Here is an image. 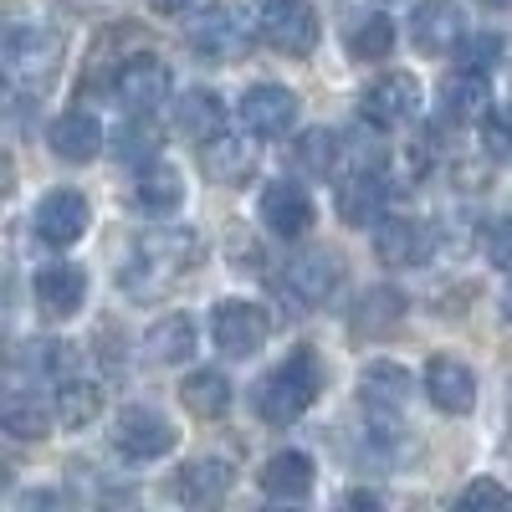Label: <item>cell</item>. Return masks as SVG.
I'll return each instance as SVG.
<instances>
[{"label": "cell", "mask_w": 512, "mask_h": 512, "mask_svg": "<svg viewBox=\"0 0 512 512\" xmlns=\"http://www.w3.org/2000/svg\"><path fill=\"white\" fill-rule=\"evenodd\" d=\"M256 26H262L267 47L282 52V57H308L318 47V36H323L318 11L308 6V0H267L262 16H256Z\"/></svg>", "instance_id": "3"}, {"label": "cell", "mask_w": 512, "mask_h": 512, "mask_svg": "<svg viewBox=\"0 0 512 512\" xmlns=\"http://www.w3.org/2000/svg\"><path fill=\"white\" fill-rule=\"evenodd\" d=\"M349 502H354V507H379V497H374V492H349Z\"/></svg>", "instance_id": "41"}, {"label": "cell", "mask_w": 512, "mask_h": 512, "mask_svg": "<svg viewBox=\"0 0 512 512\" xmlns=\"http://www.w3.org/2000/svg\"><path fill=\"white\" fill-rule=\"evenodd\" d=\"M461 36H466V26H461L456 0H420V6L410 11V41L425 57H446Z\"/></svg>", "instance_id": "13"}, {"label": "cell", "mask_w": 512, "mask_h": 512, "mask_svg": "<svg viewBox=\"0 0 512 512\" xmlns=\"http://www.w3.org/2000/svg\"><path fill=\"white\" fill-rule=\"evenodd\" d=\"M400 318H405V297H400L395 287H374V292H364V297H359L354 328H359V333H369V338H379V333H390Z\"/></svg>", "instance_id": "30"}, {"label": "cell", "mask_w": 512, "mask_h": 512, "mask_svg": "<svg viewBox=\"0 0 512 512\" xmlns=\"http://www.w3.org/2000/svg\"><path fill=\"white\" fill-rule=\"evenodd\" d=\"M338 149L344 144H338L328 128H308V134L297 139V164H303L308 175H328V169L338 164Z\"/></svg>", "instance_id": "37"}, {"label": "cell", "mask_w": 512, "mask_h": 512, "mask_svg": "<svg viewBox=\"0 0 512 512\" xmlns=\"http://www.w3.org/2000/svg\"><path fill=\"white\" fill-rule=\"evenodd\" d=\"M297 93L292 88H277V82H256V88L241 98V123H246V134L256 139H282L287 128L297 123Z\"/></svg>", "instance_id": "11"}, {"label": "cell", "mask_w": 512, "mask_h": 512, "mask_svg": "<svg viewBox=\"0 0 512 512\" xmlns=\"http://www.w3.org/2000/svg\"><path fill=\"white\" fill-rule=\"evenodd\" d=\"M149 6H154V11H164V16H175V11H190L195 0H149Z\"/></svg>", "instance_id": "40"}, {"label": "cell", "mask_w": 512, "mask_h": 512, "mask_svg": "<svg viewBox=\"0 0 512 512\" xmlns=\"http://www.w3.org/2000/svg\"><path fill=\"white\" fill-rule=\"evenodd\" d=\"M359 108H364V118L374 128H400V123H410L420 113V82L410 72H384V77H374L364 88Z\"/></svg>", "instance_id": "9"}, {"label": "cell", "mask_w": 512, "mask_h": 512, "mask_svg": "<svg viewBox=\"0 0 512 512\" xmlns=\"http://www.w3.org/2000/svg\"><path fill=\"white\" fill-rule=\"evenodd\" d=\"M323 390V364L308 354V349H297L287 364H277L272 374H262V384H256V415H262L267 425H292L297 415H303Z\"/></svg>", "instance_id": "2"}, {"label": "cell", "mask_w": 512, "mask_h": 512, "mask_svg": "<svg viewBox=\"0 0 512 512\" xmlns=\"http://www.w3.org/2000/svg\"><path fill=\"white\" fill-rule=\"evenodd\" d=\"M21 364L36 369V374H52V379H72L77 354H72V344H62V338H41V344H26Z\"/></svg>", "instance_id": "36"}, {"label": "cell", "mask_w": 512, "mask_h": 512, "mask_svg": "<svg viewBox=\"0 0 512 512\" xmlns=\"http://www.w3.org/2000/svg\"><path fill=\"white\" fill-rule=\"evenodd\" d=\"M344 47L354 62H384L395 52V21L379 16V11H364L344 26Z\"/></svg>", "instance_id": "28"}, {"label": "cell", "mask_w": 512, "mask_h": 512, "mask_svg": "<svg viewBox=\"0 0 512 512\" xmlns=\"http://www.w3.org/2000/svg\"><path fill=\"white\" fill-rule=\"evenodd\" d=\"M190 47L210 62H236L241 52H251V21L236 6H210L190 21Z\"/></svg>", "instance_id": "7"}, {"label": "cell", "mask_w": 512, "mask_h": 512, "mask_svg": "<svg viewBox=\"0 0 512 512\" xmlns=\"http://www.w3.org/2000/svg\"><path fill=\"white\" fill-rule=\"evenodd\" d=\"M180 400H185L190 415L216 420V415L231 410V379H226L221 369H200V374H190V379L180 384Z\"/></svg>", "instance_id": "29"}, {"label": "cell", "mask_w": 512, "mask_h": 512, "mask_svg": "<svg viewBox=\"0 0 512 512\" xmlns=\"http://www.w3.org/2000/svg\"><path fill=\"white\" fill-rule=\"evenodd\" d=\"M338 277H344V262H338L333 251H303V256H292L287 272H282V297L292 303V313H313L318 303H328Z\"/></svg>", "instance_id": "6"}, {"label": "cell", "mask_w": 512, "mask_h": 512, "mask_svg": "<svg viewBox=\"0 0 512 512\" xmlns=\"http://www.w3.org/2000/svg\"><path fill=\"white\" fill-rule=\"evenodd\" d=\"M256 482H262V492L277 497V502H303L313 492V461L303 451H277V456H267L262 472H256Z\"/></svg>", "instance_id": "22"}, {"label": "cell", "mask_w": 512, "mask_h": 512, "mask_svg": "<svg viewBox=\"0 0 512 512\" xmlns=\"http://www.w3.org/2000/svg\"><path fill=\"white\" fill-rule=\"evenodd\" d=\"M134 200H139V210L144 216H169V210H180V200H185V180H180V169L175 164H144V175H139V185H134Z\"/></svg>", "instance_id": "27"}, {"label": "cell", "mask_w": 512, "mask_h": 512, "mask_svg": "<svg viewBox=\"0 0 512 512\" xmlns=\"http://www.w3.org/2000/svg\"><path fill=\"white\" fill-rule=\"evenodd\" d=\"M374 251L384 267H425L436 251V231L415 216H390L374 226Z\"/></svg>", "instance_id": "10"}, {"label": "cell", "mask_w": 512, "mask_h": 512, "mask_svg": "<svg viewBox=\"0 0 512 512\" xmlns=\"http://www.w3.org/2000/svg\"><path fill=\"white\" fill-rule=\"evenodd\" d=\"M482 251H487V262L512 272V216H497L482 226Z\"/></svg>", "instance_id": "38"}, {"label": "cell", "mask_w": 512, "mask_h": 512, "mask_svg": "<svg viewBox=\"0 0 512 512\" xmlns=\"http://www.w3.org/2000/svg\"><path fill=\"white\" fill-rule=\"evenodd\" d=\"M359 400L369 410H384V415H400V405L410 400V374L390 359H374L364 374H359Z\"/></svg>", "instance_id": "24"}, {"label": "cell", "mask_w": 512, "mask_h": 512, "mask_svg": "<svg viewBox=\"0 0 512 512\" xmlns=\"http://www.w3.org/2000/svg\"><path fill=\"white\" fill-rule=\"evenodd\" d=\"M200 169H205V180L236 190V185L251 180V169H256V144L246 134H216V139L200 144Z\"/></svg>", "instance_id": "16"}, {"label": "cell", "mask_w": 512, "mask_h": 512, "mask_svg": "<svg viewBox=\"0 0 512 512\" xmlns=\"http://www.w3.org/2000/svg\"><path fill=\"white\" fill-rule=\"evenodd\" d=\"M47 144H52V154L67 159V164H88V159H98V149H103V128H98L93 113L72 108V113H62V118L47 128Z\"/></svg>", "instance_id": "21"}, {"label": "cell", "mask_w": 512, "mask_h": 512, "mask_svg": "<svg viewBox=\"0 0 512 512\" xmlns=\"http://www.w3.org/2000/svg\"><path fill=\"white\" fill-rule=\"evenodd\" d=\"M425 395H431V405L446 410V415H472L477 410V374L451 354H436L425 364Z\"/></svg>", "instance_id": "12"}, {"label": "cell", "mask_w": 512, "mask_h": 512, "mask_svg": "<svg viewBox=\"0 0 512 512\" xmlns=\"http://www.w3.org/2000/svg\"><path fill=\"white\" fill-rule=\"evenodd\" d=\"M231 492V466L216 461V456H205V461H190L185 472L175 477V497L185 507H210V502H221Z\"/></svg>", "instance_id": "25"}, {"label": "cell", "mask_w": 512, "mask_h": 512, "mask_svg": "<svg viewBox=\"0 0 512 512\" xmlns=\"http://www.w3.org/2000/svg\"><path fill=\"white\" fill-rule=\"evenodd\" d=\"M482 154L492 164H507L512 169V98L492 103V113L482 118Z\"/></svg>", "instance_id": "35"}, {"label": "cell", "mask_w": 512, "mask_h": 512, "mask_svg": "<svg viewBox=\"0 0 512 512\" xmlns=\"http://www.w3.org/2000/svg\"><path fill=\"white\" fill-rule=\"evenodd\" d=\"M338 221L354 226V231H369L379 226V210H384V175L379 169H349V180L338 185Z\"/></svg>", "instance_id": "18"}, {"label": "cell", "mask_w": 512, "mask_h": 512, "mask_svg": "<svg viewBox=\"0 0 512 512\" xmlns=\"http://www.w3.org/2000/svg\"><path fill=\"white\" fill-rule=\"evenodd\" d=\"M487 6H497V11H507V6H512V0H487Z\"/></svg>", "instance_id": "43"}, {"label": "cell", "mask_w": 512, "mask_h": 512, "mask_svg": "<svg viewBox=\"0 0 512 512\" xmlns=\"http://www.w3.org/2000/svg\"><path fill=\"white\" fill-rule=\"evenodd\" d=\"M461 507H512V492L502 487V482H472V487H466L461 492Z\"/></svg>", "instance_id": "39"}, {"label": "cell", "mask_w": 512, "mask_h": 512, "mask_svg": "<svg viewBox=\"0 0 512 512\" xmlns=\"http://www.w3.org/2000/svg\"><path fill=\"white\" fill-rule=\"evenodd\" d=\"M175 441H180L175 425H169L159 410H149V405H128L113 420V446L123 456H134V461H159L164 451H175Z\"/></svg>", "instance_id": "8"}, {"label": "cell", "mask_w": 512, "mask_h": 512, "mask_svg": "<svg viewBox=\"0 0 512 512\" xmlns=\"http://www.w3.org/2000/svg\"><path fill=\"white\" fill-rule=\"evenodd\" d=\"M502 318H507V323H512V287H507V292H502Z\"/></svg>", "instance_id": "42"}, {"label": "cell", "mask_w": 512, "mask_h": 512, "mask_svg": "<svg viewBox=\"0 0 512 512\" xmlns=\"http://www.w3.org/2000/svg\"><path fill=\"white\" fill-rule=\"evenodd\" d=\"M262 226L272 236H303L313 226V200L303 185H292V180H277L262 190Z\"/></svg>", "instance_id": "19"}, {"label": "cell", "mask_w": 512, "mask_h": 512, "mask_svg": "<svg viewBox=\"0 0 512 512\" xmlns=\"http://www.w3.org/2000/svg\"><path fill=\"white\" fill-rule=\"evenodd\" d=\"M502 52H507V41L497 36V31H472V36H461L456 41V67H466V72H497V62H502Z\"/></svg>", "instance_id": "34"}, {"label": "cell", "mask_w": 512, "mask_h": 512, "mask_svg": "<svg viewBox=\"0 0 512 512\" xmlns=\"http://www.w3.org/2000/svg\"><path fill=\"white\" fill-rule=\"evenodd\" d=\"M98 410H103L98 384H88V379H62V390H57V420L67 425V431H82V425H93Z\"/></svg>", "instance_id": "31"}, {"label": "cell", "mask_w": 512, "mask_h": 512, "mask_svg": "<svg viewBox=\"0 0 512 512\" xmlns=\"http://www.w3.org/2000/svg\"><path fill=\"white\" fill-rule=\"evenodd\" d=\"M82 297H88V277H82V267L52 262V267L36 272V308L47 318H72L82 308Z\"/></svg>", "instance_id": "20"}, {"label": "cell", "mask_w": 512, "mask_h": 512, "mask_svg": "<svg viewBox=\"0 0 512 512\" xmlns=\"http://www.w3.org/2000/svg\"><path fill=\"white\" fill-rule=\"evenodd\" d=\"M267 313L256 303H241V297H226V303H216V313H210V338H216V349L226 359H251L267 349Z\"/></svg>", "instance_id": "5"}, {"label": "cell", "mask_w": 512, "mask_h": 512, "mask_svg": "<svg viewBox=\"0 0 512 512\" xmlns=\"http://www.w3.org/2000/svg\"><path fill=\"white\" fill-rule=\"evenodd\" d=\"M169 88H175V77L159 57H128L118 67V103H128L134 113H154L169 98Z\"/></svg>", "instance_id": "14"}, {"label": "cell", "mask_w": 512, "mask_h": 512, "mask_svg": "<svg viewBox=\"0 0 512 512\" xmlns=\"http://www.w3.org/2000/svg\"><path fill=\"white\" fill-rule=\"evenodd\" d=\"M487 113H492V77L487 72L456 67L451 77H441V118H451V123H482Z\"/></svg>", "instance_id": "17"}, {"label": "cell", "mask_w": 512, "mask_h": 512, "mask_svg": "<svg viewBox=\"0 0 512 512\" xmlns=\"http://www.w3.org/2000/svg\"><path fill=\"white\" fill-rule=\"evenodd\" d=\"M31 221H36V236L47 246H72V241H82V231H88V200H82L77 190H52L36 205Z\"/></svg>", "instance_id": "15"}, {"label": "cell", "mask_w": 512, "mask_h": 512, "mask_svg": "<svg viewBox=\"0 0 512 512\" xmlns=\"http://www.w3.org/2000/svg\"><path fill=\"white\" fill-rule=\"evenodd\" d=\"M175 123H180V134L205 144V139H216L221 128H226V103L221 93H210V88H190L180 103H175Z\"/></svg>", "instance_id": "26"}, {"label": "cell", "mask_w": 512, "mask_h": 512, "mask_svg": "<svg viewBox=\"0 0 512 512\" xmlns=\"http://www.w3.org/2000/svg\"><path fill=\"white\" fill-rule=\"evenodd\" d=\"M0 425H6L16 441H41V436H52V410L31 395H11L0 405Z\"/></svg>", "instance_id": "32"}, {"label": "cell", "mask_w": 512, "mask_h": 512, "mask_svg": "<svg viewBox=\"0 0 512 512\" xmlns=\"http://www.w3.org/2000/svg\"><path fill=\"white\" fill-rule=\"evenodd\" d=\"M154 154H159V128L149 123V113L118 123V134H113V159L118 164H154Z\"/></svg>", "instance_id": "33"}, {"label": "cell", "mask_w": 512, "mask_h": 512, "mask_svg": "<svg viewBox=\"0 0 512 512\" xmlns=\"http://www.w3.org/2000/svg\"><path fill=\"white\" fill-rule=\"evenodd\" d=\"M200 256V236L185 231V226H154L149 236H139L128 267L118 272V282L134 292V297H154L164 287H175Z\"/></svg>", "instance_id": "1"}, {"label": "cell", "mask_w": 512, "mask_h": 512, "mask_svg": "<svg viewBox=\"0 0 512 512\" xmlns=\"http://www.w3.org/2000/svg\"><path fill=\"white\" fill-rule=\"evenodd\" d=\"M62 67V36L52 26H16L6 36V72L21 88H41Z\"/></svg>", "instance_id": "4"}, {"label": "cell", "mask_w": 512, "mask_h": 512, "mask_svg": "<svg viewBox=\"0 0 512 512\" xmlns=\"http://www.w3.org/2000/svg\"><path fill=\"white\" fill-rule=\"evenodd\" d=\"M195 354V318L190 313H164L144 333V359L149 364H185Z\"/></svg>", "instance_id": "23"}]
</instances>
